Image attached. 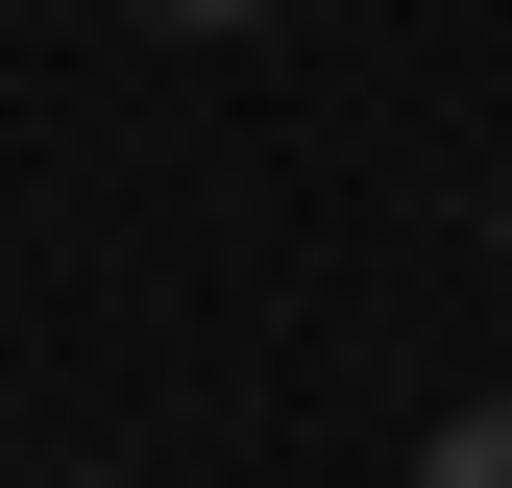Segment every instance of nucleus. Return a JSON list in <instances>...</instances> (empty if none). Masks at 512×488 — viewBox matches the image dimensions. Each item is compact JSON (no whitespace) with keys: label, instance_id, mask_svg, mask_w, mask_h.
Segmentation results:
<instances>
[{"label":"nucleus","instance_id":"obj_4","mask_svg":"<svg viewBox=\"0 0 512 488\" xmlns=\"http://www.w3.org/2000/svg\"><path fill=\"white\" fill-rule=\"evenodd\" d=\"M74 488H122V464H74Z\"/></svg>","mask_w":512,"mask_h":488},{"label":"nucleus","instance_id":"obj_1","mask_svg":"<svg viewBox=\"0 0 512 488\" xmlns=\"http://www.w3.org/2000/svg\"><path fill=\"white\" fill-rule=\"evenodd\" d=\"M415 488H512V391H488V415H439V440H415Z\"/></svg>","mask_w":512,"mask_h":488},{"label":"nucleus","instance_id":"obj_2","mask_svg":"<svg viewBox=\"0 0 512 488\" xmlns=\"http://www.w3.org/2000/svg\"><path fill=\"white\" fill-rule=\"evenodd\" d=\"M147 25H196V49H220V25H269V0H147Z\"/></svg>","mask_w":512,"mask_h":488},{"label":"nucleus","instance_id":"obj_3","mask_svg":"<svg viewBox=\"0 0 512 488\" xmlns=\"http://www.w3.org/2000/svg\"><path fill=\"white\" fill-rule=\"evenodd\" d=\"M488 244H512V196H488Z\"/></svg>","mask_w":512,"mask_h":488}]
</instances>
